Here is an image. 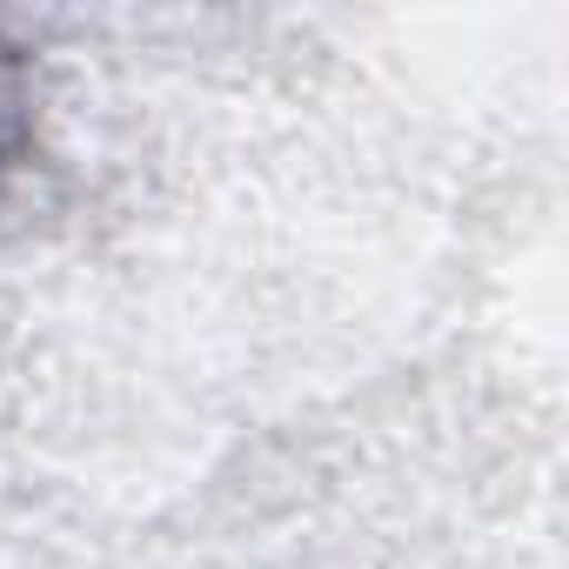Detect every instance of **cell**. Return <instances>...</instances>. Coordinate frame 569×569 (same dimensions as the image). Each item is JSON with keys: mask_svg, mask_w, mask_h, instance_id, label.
Listing matches in <instances>:
<instances>
[{"mask_svg": "<svg viewBox=\"0 0 569 569\" xmlns=\"http://www.w3.org/2000/svg\"><path fill=\"white\" fill-rule=\"evenodd\" d=\"M21 128H28V68H21V54L8 41H0V168L14 161Z\"/></svg>", "mask_w": 569, "mask_h": 569, "instance_id": "obj_1", "label": "cell"}]
</instances>
